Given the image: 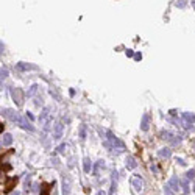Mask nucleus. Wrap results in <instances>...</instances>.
Listing matches in <instances>:
<instances>
[{
	"mask_svg": "<svg viewBox=\"0 0 195 195\" xmlns=\"http://www.w3.org/2000/svg\"><path fill=\"white\" fill-rule=\"evenodd\" d=\"M192 6H194V10H195V0H194V2H192Z\"/></svg>",
	"mask_w": 195,
	"mask_h": 195,
	"instance_id": "32",
	"label": "nucleus"
},
{
	"mask_svg": "<svg viewBox=\"0 0 195 195\" xmlns=\"http://www.w3.org/2000/svg\"><path fill=\"white\" fill-rule=\"evenodd\" d=\"M181 187H183V191H184L186 194L189 192V183H187V179H184L183 183H181Z\"/></svg>",
	"mask_w": 195,
	"mask_h": 195,
	"instance_id": "19",
	"label": "nucleus"
},
{
	"mask_svg": "<svg viewBox=\"0 0 195 195\" xmlns=\"http://www.w3.org/2000/svg\"><path fill=\"white\" fill-rule=\"evenodd\" d=\"M27 117H28L30 120H34V117H33V114H31V113H27Z\"/></svg>",
	"mask_w": 195,
	"mask_h": 195,
	"instance_id": "29",
	"label": "nucleus"
},
{
	"mask_svg": "<svg viewBox=\"0 0 195 195\" xmlns=\"http://www.w3.org/2000/svg\"><path fill=\"white\" fill-rule=\"evenodd\" d=\"M131 186H133V189L136 192H142V189H144V179L139 175L131 176Z\"/></svg>",
	"mask_w": 195,
	"mask_h": 195,
	"instance_id": "3",
	"label": "nucleus"
},
{
	"mask_svg": "<svg viewBox=\"0 0 195 195\" xmlns=\"http://www.w3.org/2000/svg\"><path fill=\"white\" fill-rule=\"evenodd\" d=\"M27 119H28V117H20L19 122H17V125H19L20 128L27 130V131H34V127H33V125H31L28 120H27Z\"/></svg>",
	"mask_w": 195,
	"mask_h": 195,
	"instance_id": "4",
	"label": "nucleus"
},
{
	"mask_svg": "<svg viewBox=\"0 0 195 195\" xmlns=\"http://www.w3.org/2000/svg\"><path fill=\"white\" fill-rule=\"evenodd\" d=\"M13 195H20L19 192H13Z\"/></svg>",
	"mask_w": 195,
	"mask_h": 195,
	"instance_id": "31",
	"label": "nucleus"
},
{
	"mask_svg": "<svg viewBox=\"0 0 195 195\" xmlns=\"http://www.w3.org/2000/svg\"><path fill=\"white\" fill-rule=\"evenodd\" d=\"M102 169H105V161H102V159H100V161H97V164H95V167H94V175L99 176Z\"/></svg>",
	"mask_w": 195,
	"mask_h": 195,
	"instance_id": "14",
	"label": "nucleus"
},
{
	"mask_svg": "<svg viewBox=\"0 0 195 195\" xmlns=\"http://www.w3.org/2000/svg\"><path fill=\"white\" fill-rule=\"evenodd\" d=\"M97 195H106V194H105V192H103V191H100V192H99V194H97Z\"/></svg>",
	"mask_w": 195,
	"mask_h": 195,
	"instance_id": "30",
	"label": "nucleus"
},
{
	"mask_svg": "<svg viewBox=\"0 0 195 195\" xmlns=\"http://www.w3.org/2000/svg\"><path fill=\"white\" fill-rule=\"evenodd\" d=\"M134 59H136V61H141V59H142V55H141V53H136V55H134Z\"/></svg>",
	"mask_w": 195,
	"mask_h": 195,
	"instance_id": "26",
	"label": "nucleus"
},
{
	"mask_svg": "<svg viewBox=\"0 0 195 195\" xmlns=\"http://www.w3.org/2000/svg\"><path fill=\"white\" fill-rule=\"evenodd\" d=\"M176 162H179L181 165H186V162H184V159H181V158H178V159H176Z\"/></svg>",
	"mask_w": 195,
	"mask_h": 195,
	"instance_id": "28",
	"label": "nucleus"
},
{
	"mask_svg": "<svg viewBox=\"0 0 195 195\" xmlns=\"http://www.w3.org/2000/svg\"><path fill=\"white\" fill-rule=\"evenodd\" d=\"M11 144H13V136L8 134V133H5L3 137H2V145H3V147H10Z\"/></svg>",
	"mask_w": 195,
	"mask_h": 195,
	"instance_id": "13",
	"label": "nucleus"
},
{
	"mask_svg": "<svg viewBox=\"0 0 195 195\" xmlns=\"http://www.w3.org/2000/svg\"><path fill=\"white\" fill-rule=\"evenodd\" d=\"M183 119L187 122H195V114L192 113H183Z\"/></svg>",
	"mask_w": 195,
	"mask_h": 195,
	"instance_id": "17",
	"label": "nucleus"
},
{
	"mask_svg": "<svg viewBox=\"0 0 195 195\" xmlns=\"http://www.w3.org/2000/svg\"><path fill=\"white\" fill-rule=\"evenodd\" d=\"M125 167H127L128 170H133V169H136V167H137L136 158H133V156H128L127 159H125Z\"/></svg>",
	"mask_w": 195,
	"mask_h": 195,
	"instance_id": "6",
	"label": "nucleus"
},
{
	"mask_svg": "<svg viewBox=\"0 0 195 195\" xmlns=\"http://www.w3.org/2000/svg\"><path fill=\"white\" fill-rule=\"evenodd\" d=\"M186 5H187V0H178V2H176V6H178V8H184Z\"/></svg>",
	"mask_w": 195,
	"mask_h": 195,
	"instance_id": "21",
	"label": "nucleus"
},
{
	"mask_svg": "<svg viewBox=\"0 0 195 195\" xmlns=\"http://www.w3.org/2000/svg\"><path fill=\"white\" fill-rule=\"evenodd\" d=\"M17 69L19 70H36V66L33 64H27V62H17Z\"/></svg>",
	"mask_w": 195,
	"mask_h": 195,
	"instance_id": "11",
	"label": "nucleus"
},
{
	"mask_svg": "<svg viewBox=\"0 0 195 195\" xmlns=\"http://www.w3.org/2000/svg\"><path fill=\"white\" fill-rule=\"evenodd\" d=\"M66 150H67V145H66V144H61L59 147H58V151H59V153H64Z\"/></svg>",
	"mask_w": 195,
	"mask_h": 195,
	"instance_id": "24",
	"label": "nucleus"
},
{
	"mask_svg": "<svg viewBox=\"0 0 195 195\" xmlns=\"http://www.w3.org/2000/svg\"><path fill=\"white\" fill-rule=\"evenodd\" d=\"M194 192H195V186H194Z\"/></svg>",
	"mask_w": 195,
	"mask_h": 195,
	"instance_id": "33",
	"label": "nucleus"
},
{
	"mask_svg": "<svg viewBox=\"0 0 195 195\" xmlns=\"http://www.w3.org/2000/svg\"><path fill=\"white\" fill-rule=\"evenodd\" d=\"M164 195H175V191L172 189V186L169 183L164 186Z\"/></svg>",
	"mask_w": 195,
	"mask_h": 195,
	"instance_id": "18",
	"label": "nucleus"
},
{
	"mask_svg": "<svg viewBox=\"0 0 195 195\" xmlns=\"http://www.w3.org/2000/svg\"><path fill=\"white\" fill-rule=\"evenodd\" d=\"M90 169H92V162H90L89 158H85L83 159V170L86 173H90Z\"/></svg>",
	"mask_w": 195,
	"mask_h": 195,
	"instance_id": "15",
	"label": "nucleus"
},
{
	"mask_svg": "<svg viewBox=\"0 0 195 195\" xmlns=\"http://www.w3.org/2000/svg\"><path fill=\"white\" fill-rule=\"evenodd\" d=\"M62 131H64V125L62 123L55 125V131H53V139L55 141H59V139L62 137Z\"/></svg>",
	"mask_w": 195,
	"mask_h": 195,
	"instance_id": "5",
	"label": "nucleus"
},
{
	"mask_svg": "<svg viewBox=\"0 0 195 195\" xmlns=\"http://www.w3.org/2000/svg\"><path fill=\"white\" fill-rule=\"evenodd\" d=\"M0 73H2V80H3V78H6V76H8V69L2 67V70H0Z\"/></svg>",
	"mask_w": 195,
	"mask_h": 195,
	"instance_id": "23",
	"label": "nucleus"
},
{
	"mask_svg": "<svg viewBox=\"0 0 195 195\" xmlns=\"http://www.w3.org/2000/svg\"><path fill=\"white\" fill-rule=\"evenodd\" d=\"M62 195H70V181L62 178Z\"/></svg>",
	"mask_w": 195,
	"mask_h": 195,
	"instance_id": "10",
	"label": "nucleus"
},
{
	"mask_svg": "<svg viewBox=\"0 0 195 195\" xmlns=\"http://www.w3.org/2000/svg\"><path fill=\"white\" fill-rule=\"evenodd\" d=\"M48 119H50V108H44L42 113H41V116H39V122L44 125Z\"/></svg>",
	"mask_w": 195,
	"mask_h": 195,
	"instance_id": "7",
	"label": "nucleus"
},
{
	"mask_svg": "<svg viewBox=\"0 0 195 195\" xmlns=\"http://www.w3.org/2000/svg\"><path fill=\"white\" fill-rule=\"evenodd\" d=\"M186 178L187 179H194L195 178V170H189V172H187L186 173Z\"/></svg>",
	"mask_w": 195,
	"mask_h": 195,
	"instance_id": "20",
	"label": "nucleus"
},
{
	"mask_svg": "<svg viewBox=\"0 0 195 195\" xmlns=\"http://www.w3.org/2000/svg\"><path fill=\"white\" fill-rule=\"evenodd\" d=\"M80 134H81V139H86V127H85V125H83V127H81Z\"/></svg>",
	"mask_w": 195,
	"mask_h": 195,
	"instance_id": "25",
	"label": "nucleus"
},
{
	"mask_svg": "<svg viewBox=\"0 0 195 195\" xmlns=\"http://www.w3.org/2000/svg\"><path fill=\"white\" fill-rule=\"evenodd\" d=\"M13 99H14V102L17 103V105H20L22 103V90H20L19 87H16V89H13Z\"/></svg>",
	"mask_w": 195,
	"mask_h": 195,
	"instance_id": "8",
	"label": "nucleus"
},
{
	"mask_svg": "<svg viewBox=\"0 0 195 195\" xmlns=\"http://www.w3.org/2000/svg\"><path fill=\"white\" fill-rule=\"evenodd\" d=\"M127 56H134V53H133V50H130V48H128V50H127Z\"/></svg>",
	"mask_w": 195,
	"mask_h": 195,
	"instance_id": "27",
	"label": "nucleus"
},
{
	"mask_svg": "<svg viewBox=\"0 0 195 195\" xmlns=\"http://www.w3.org/2000/svg\"><path fill=\"white\" fill-rule=\"evenodd\" d=\"M36 90H38V85H33V86H31V89L28 90V95L31 97V95H33L34 92H36Z\"/></svg>",
	"mask_w": 195,
	"mask_h": 195,
	"instance_id": "22",
	"label": "nucleus"
},
{
	"mask_svg": "<svg viewBox=\"0 0 195 195\" xmlns=\"http://www.w3.org/2000/svg\"><path fill=\"white\" fill-rule=\"evenodd\" d=\"M169 184L172 186V189L176 192V191L179 189V184H181V181L178 179V176H172V178H170V181H169Z\"/></svg>",
	"mask_w": 195,
	"mask_h": 195,
	"instance_id": "12",
	"label": "nucleus"
},
{
	"mask_svg": "<svg viewBox=\"0 0 195 195\" xmlns=\"http://www.w3.org/2000/svg\"><path fill=\"white\" fill-rule=\"evenodd\" d=\"M158 155L161 156V158H170V155H172V150L169 148V147H164V148H161L158 151Z\"/></svg>",
	"mask_w": 195,
	"mask_h": 195,
	"instance_id": "16",
	"label": "nucleus"
},
{
	"mask_svg": "<svg viewBox=\"0 0 195 195\" xmlns=\"http://www.w3.org/2000/svg\"><path fill=\"white\" fill-rule=\"evenodd\" d=\"M106 136H108V139L105 142H103V145H105L106 148H109V150H117V151H123L125 150V145H123V142L120 141L119 137H116L111 131H108L106 133Z\"/></svg>",
	"mask_w": 195,
	"mask_h": 195,
	"instance_id": "1",
	"label": "nucleus"
},
{
	"mask_svg": "<svg viewBox=\"0 0 195 195\" xmlns=\"http://www.w3.org/2000/svg\"><path fill=\"white\" fill-rule=\"evenodd\" d=\"M2 114L6 117V119H10L11 122H14V123H17L19 119H20V116L16 113L14 109H8V108H5V109H2Z\"/></svg>",
	"mask_w": 195,
	"mask_h": 195,
	"instance_id": "2",
	"label": "nucleus"
},
{
	"mask_svg": "<svg viewBox=\"0 0 195 195\" xmlns=\"http://www.w3.org/2000/svg\"><path fill=\"white\" fill-rule=\"evenodd\" d=\"M148 125H150V116L145 113V114L142 116V120H141V130H142V131H147V130H148Z\"/></svg>",
	"mask_w": 195,
	"mask_h": 195,
	"instance_id": "9",
	"label": "nucleus"
}]
</instances>
